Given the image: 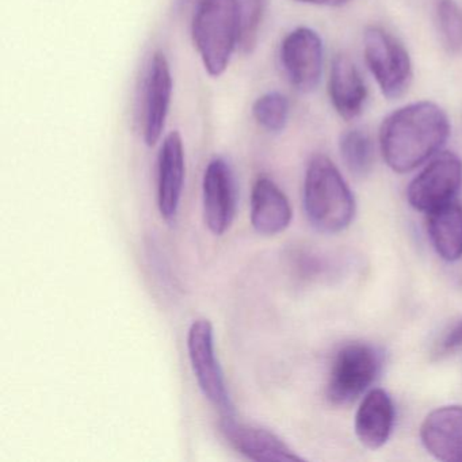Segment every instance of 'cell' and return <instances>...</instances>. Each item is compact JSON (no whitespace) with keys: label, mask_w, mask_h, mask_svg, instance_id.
<instances>
[{"label":"cell","mask_w":462,"mask_h":462,"mask_svg":"<svg viewBox=\"0 0 462 462\" xmlns=\"http://www.w3.org/2000/svg\"><path fill=\"white\" fill-rule=\"evenodd\" d=\"M253 116L262 128L272 134H280L288 124V98L278 91L264 94L254 104Z\"/></svg>","instance_id":"cell-19"},{"label":"cell","mask_w":462,"mask_h":462,"mask_svg":"<svg viewBox=\"0 0 462 462\" xmlns=\"http://www.w3.org/2000/svg\"><path fill=\"white\" fill-rule=\"evenodd\" d=\"M462 185V162L451 152L435 156L410 183L407 199L419 212L430 213L454 201Z\"/></svg>","instance_id":"cell-7"},{"label":"cell","mask_w":462,"mask_h":462,"mask_svg":"<svg viewBox=\"0 0 462 462\" xmlns=\"http://www.w3.org/2000/svg\"><path fill=\"white\" fill-rule=\"evenodd\" d=\"M424 448L443 462H462V407L448 405L432 411L420 427Z\"/></svg>","instance_id":"cell-13"},{"label":"cell","mask_w":462,"mask_h":462,"mask_svg":"<svg viewBox=\"0 0 462 462\" xmlns=\"http://www.w3.org/2000/svg\"><path fill=\"white\" fill-rule=\"evenodd\" d=\"M437 23L446 50L451 53H462V7L454 0H439Z\"/></svg>","instance_id":"cell-21"},{"label":"cell","mask_w":462,"mask_h":462,"mask_svg":"<svg viewBox=\"0 0 462 462\" xmlns=\"http://www.w3.org/2000/svg\"><path fill=\"white\" fill-rule=\"evenodd\" d=\"M172 96V75L166 55L156 52L151 59L145 82L144 142L153 147L161 140Z\"/></svg>","instance_id":"cell-12"},{"label":"cell","mask_w":462,"mask_h":462,"mask_svg":"<svg viewBox=\"0 0 462 462\" xmlns=\"http://www.w3.org/2000/svg\"><path fill=\"white\" fill-rule=\"evenodd\" d=\"M394 423L391 396L383 389L369 392L356 415V434L367 448L377 450L388 442Z\"/></svg>","instance_id":"cell-15"},{"label":"cell","mask_w":462,"mask_h":462,"mask_svg":"<svg viewBox=\"0 0 462 462\" xmlns=\"http://www.w3.org/2000/svg\"><path fill=\"white\" fill-rule=\"evenodd\" d=\"M462 346V319L457 321L456 324L450 327L448 331L443 334L439 342L435 346L434 354L432 356L437 359L443 358V356H450L454 351L458 350Z\"/></svg>","instance_id":"cell-22"},{"label":"cell","mask_w":462,"mask_h":462,"mask_svg":"<svg viewBox=\"0 0 462 462\" xmlns=\"http://www.w3.org/2000/svg\"><path fill=\"white\" fill-rule=\"evenodd\" d=\"M220 430L229 445L251 461H302L277 434L263 427L242 423L235 416H223Z\"/></svg>","instance_id":"cell-10"},{"label":"cell","mask_w":462,"mask_h":462,"mask_svg":"<svg viewBox=\"0 0 462 462\" xmlns=\"http://www.w3.org/2000/svg\"><path fill=\"white\" fill-rule=\"evenodd\" d=\"M205 223L213 235L226 234L236 215L237 188L232 167L223 158L208 163L202 180Z\"/></svg>","instance_id":"cell-9"},{"label":"cell","mask_w":462,"mask_h":462,"mask_svg":"<svg viewBox=\"0 0 462 462\" xmlns=\"http://www.w3.org/2000/svg\"><path fill=\"white\" fill-rule=\"evenodd\" d=\"M185 172L182 136L174 131L163 140L158 158V207L167 223H174L180 212Z\"/></svg>","instance_id":"cell-11"},{"label":"cell","mask_w":462,"mask_h":462,"mask_svg":"<svg viewBox=\"0 0 462 462\" xmlns=\"http://www.w3.org/2000/svg\"><path fill=\"white\" fill-rule=\"evenodd\" d=\"M304 208L313 228L323 234L345 231L353 221L356 215L353 193L327 156H313L308 164Z\"/></svg>","instance_id":"cell-2"},{"label":"cell","mask_w":462,"mask_h":462,"mask_svg":"<svg viewBox=\"0 0 462 462\" xmlns=\"http://www.w3.org/2000/svg\"><path fill=\"white\" fill-rule=\"evenodd\" d=\"M329 98L337 115L345 120H354L364 110L367 88L361 72L347 56H337L332 61Z\"/></svg>","instance_id":"cell-16"},{"label":"cell","mask_w":462,"mask_h":462,"mask_svg":"<svg viewBox=\"0 0 462 462\" xmlns=\"http://www.w3.org/2000/svg\"><path fill=\"white\" fill-rule=\"evenodd\" d=\"M450 123L438 105L423 101L392 113L380 129L383 161L399 174L418 169L448 142Z\"/></svg>","instance_id":"cell-1"},{"label":"cell","mask_w":462,"mask_h":462,"mask_svg":"<svg viewBox=\"0 0 462 462\" xmlns=\"http://www.w3.org/2000/svg\"><path fill=\"white\" fill-rule=\"evenodd\" d=\"M427 232L432 247L446 262L462 256V205L451 201L427 213Z\"/></svg>","instance_id":"cell-17"},{"label":"cell","mask_w":462,"mask_h":462,"mask_svg":"<svg viewBox=\"0 0 462 462\" xmlns=\"http://www.w3.org/2000/svg\"><path fill=\"white\" fill-rule=\"evenodd\" d=\"M365 60L383 97L400 98L412 82V63L404 45L381 28H369L364 39Z\"/></svg>","instance_id":"cell-5"},{"label":"cell","mask_w":462,"mask_h":462,"mask_svg":"<svg viewBox=\"0 0 462 462\" xmlns=\"http://www.w3.org/2000/svg\"><path fill=\"white\" fill-rule=\"evenodd\" d=\"M188 353L202 394L220 411L221 416H236L216 354L215 331L207 319H199L191 323L188 332Z\"/></svg>","instance_id":"cell-6"},{"label":"cell","mask_w":462,"mask_h":462,"mask_svg":"<svg viewBox=\"0 0 462 462\" xmlns=\"http://www.w3.org/2000/svg\"><path fill=\"white\" fill-rule=\"evenodd\" d=\"M302 4L316 5V6L340 7L347 5L350 0H299Z\"/></svg>","instance_id":"cell-23"},{"label":"cell","mask_w":462,"mask_h":462,"mask_svg":"<svg viewBox=\"0 0 462 462\" xmlns=\"http://www.w3.org/2000/svg\"><path fill=\"white\" fill-rule=\"evenodd\" d=\"M239 5V42L242 52L251 53L256 48L259 29L263 21L266 0H237Z\"/></svg>","instance_id":"cell-20"},{"label":"cell","mask_w":462,"mask_h":462,"mask_svg":"<svg viewBox=\"0 0 462 462\" xmlns=\"http://www.w3.org/2000/svg\"><path fill=\"white\" fill-rule=\"evenodd\" d=\"M340 155L346 167L356 177H366L372 171L374 148L366 132L353 129L340 137Z\"/></svg>","instance_id":"cell-18"},{"label":"cell","mask_w":462,"mask_h":462,"mask_svg":"<svg viewBox=\"0 0 462 462\" xmlns=\"http://www.w3.org/2000/svg\"><path fill=\"white\" fill-rule=\"evenodd\" d=\"M250 220L263 236H275L291 226L293 210L282 190L269 177H259L251 191Z\"/></svg>","instance_id":"cell-14"},{"label":"cell","mask_w":462,"mask_h":462,"mask_svg":"<svg viewBox=\"0 0 462 462\" xmlns=\"http://www.w3.org/2000/svg\"><path fill=\"white\" fill-rule=\"evenodd\" d=\"M323 42L315 31L297 28L281 44V63L289 82L301 93H310L323 74Z\"/></svg>","instance_id":"cell-8"},{"label":"cell","mask_w":462,"mask_h":462,"mask_svg":"<svg viewBox=\"0 0 462 462\" xmlns=\"http://www.w3.org/2000/svg\"><path fill=\"white\" fill-rule=\"evenodd\" d=\"M186 2H188V0H180V4H186Z\"/></svg>","instance_id":"cell-24"},{"label":"cell","mask_w":462,"mask_h":462,"mask_svg":"<svg viewBox=\"0 0 462 462\" xmlns=\"http://www.w3.org/2000/svg\"><path fill=\"white\" fill-rule=\"evenodd\" d=\"M381 356L367 343H348L343 346L329 370L327 397L334 405L356 402L377 377Z\"/></svg>","instance_id":"cell-4"},{"label":"cell","mask_w":462,"mask_h":462,"mask_svg":"<svg viewBox=\"0 0 462 462\" xmlns=\"http://www.w3.org/2000/svg\"><path fill=\"white\" fill-rule=\"evenodd\" d=\"M191 36L208 74L221 77L239 42L237 0H199Z\"/></svg>","instance_id":"cell-3"}]
</instances>
